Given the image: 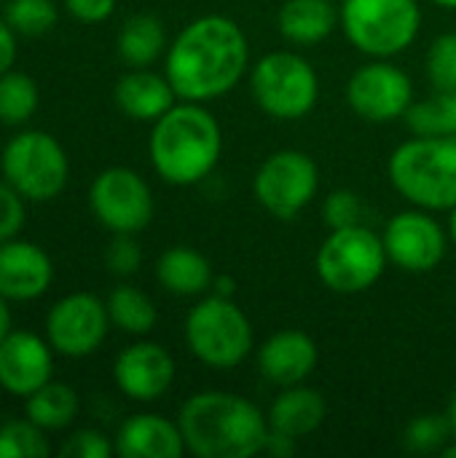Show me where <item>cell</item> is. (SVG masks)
<instances>
[{
    "instance_id": "8d00e7d4",
    "label": "cell",
    "mask_w": 456,
    "mask_h": 458,
    "mask_svg": "<svg viewBox=\"0 0 456 458\" xmlns=\"http://www.w3.org/2000/svg\"><path fill=\"white\" fill-rule=\"evenodd\" d=\"M65 8L73 19L83 24H99L113 16L116 0H65Z\"/></svg>"
},
{
    "instance_id": "ba28073f",
    "label": "cell",
    "mask_w": 456,
    "mask_h": 458,
    "mask_svg": "<svg viewBox=\"0 0 456 458\" xmlns=\"http://www.w3.org/2000/svg\"><path fill=\"white\" fill-rule=\"evenodd\" d=\"M250 94L255 105L277 121H301L320 97L314 64L296 51H269L250 70Z\"/></svg>"
},
{
    "instance_id": "e575fe53",
    "label": "cell",
    "mask_w": 456,
    "mask_h": 458,
    "mask_svg": "<svg viewBox=\"0 0 456 458\" xmlns=\"http://www.w3.org/2000/svg\"><path fill=\"white\" fill-rule=\"evenodd\" d=\"M24 201L27 199L13 185L0 180V242L16 239L19 231L24 228V220H27Z\"/></svg>"
},
{
    "instance_id": "ee69618b",
    "label": "cell",
    "mask_w": 456,
    "mask_h": 458,
    "mask_svg": "<svg viewBox=\"0 0 456 458\" xmlns=\"http://www.w3.org/2000/svg\"><path fill=\"white\" fill-rule=\"evenodd\" d=\"M441 456H443V458H456V437L452 440V443H449V445H446V448H443V451H441Z\"/></svg>"
},
{
    "instance_id": "83f0119b",
    "label": "cell",
    "mask_w": 456,
    "mask_h": 458,
    "mask_svg": "<svg viewBox=\"0 0 456 458\" xmlns=\"http://www.w3.org/2000/svg\"><path fill=\"white\" fill-rule=\"evenodd\" d=\"M40 102L38 83L27 72L8 70L0 75V123L22 126L27 123Z\"/></svg>"
},
{
    "instance_id": "836d02e7",
    "label": "cell",
    "mask_w": 456,
    "mask_h": 458,
    "mask_svg": "<svg viewBox=\"0 0 456 458\" xmlns=\"http://www.w3.org/2000/svg\"><path fill=\"white\" fill-rule=\"evenodd\" d=\"M105 266L116 276H134L142 266V250L134 233H113V242L105 250Z\"/></svg>"
},
{
    "instance_id": "b9f144b4",
    "label": "cell",
    "mask_w": 456,
    "mask_h": 458,
    "mask_svg": "<svg viewBox=\"0 0 456 458\" xmlns=\"http://www.w3.org/2000/svg\"><path fill=\"white\" fill-rule=\"evenodd\" d=\"M446 416H449V424H452V432H454V437H456V392L452 394V403H449Z\"/></svg>"
},
{
    "instance_id": "7bdbcfd3",
    "label": "cell",
    "mask_w": 456,
    "mask_h": 458,
    "mask_svg": "<svg viewBox=\"0 0 456 458\" xmlns=\"http://www.w3.org/2000/svg\"><path fill=\"white\" fill-rule=\"evenodd\" d=\"M449 236H452V242L456 244V207L449 212Z\"/></svg>"
},
{
    "instance_id": "d6a6232c",
    "label": "cell",
    "mask_w": 456,
    "mask_h": 458,
    "mask_svg": "<svg viewBox=\"0 0 456 458\" xmlns=\"http://www.w3.org/2000/svg\"><path fill=\"white\" fill-rule=\"evenodd\" d=\"M363 199L355 191H333L325 196L323 201V220L331 231L336 228H349V225H360L363 223Z\"/></svg>"
},
{
    "instance_id": "7c38bea8",
    "label": "cell",
    "mask_w": 456,
    "mask_h": 458,
    "mask_svg": "<svg viewBox=\"0 0 456 458\" xmlns=\"http://www.w3.org/2000/svg\"><path fill=\"white\" fill-rule=\"evenodd\" d=\"M347 102L368 123H392L414 105V83L392 59H371L349 75Z\"/></svg>"
},
{
    "instance_id": "7a4b0ae2",
    "label": "cell",
    "mask_w": 456,
    "mask_h": 458,
    "mask_svg": "<svg viewBox=\"0 0 456 458\" xmlns=\"http://www.w3.org/2000/svg\"><path fill=\"white\" fill-rule=\"evenodd\" d=\"M177 424L185 451L196 458H253L269 440L266 413L247 397L220 389L191 394Z\"/></svg>"
},
{
    "instance_id": "bcb514c9",
    "label": "cell",
    "mask_w": 456,
    "mask_h": 458,
    "mask_svg": "<svg viewBox=\"0 0 456 458\" xmlns=\"http://www.w3.org/2000/svg\"><path fill=\"white\" fill-rule=\"evenodd\" d=\"M0 5H5V0H0Z\"/></svg>"
},
{
    "instance_id": "603a6c76",
    "label": "cell",
    "mask_w": 456,
    "mask_h": 458,
    "mask_svg": "<svg viewBox=\"0 0 456 458\" xmlns=\"http://www.w3.org/2000/svg\"><path fill=\"white\" fill-rule=\"evenodd\" d=\"M159 284L177 298H199L212 290V263L191 247H169L156 260Z\"/></svg>"
},
{
    "instance_id": "52a82bcc",
    "label": "cell",
    "mask_w": 456,
    "mask_h": 458,
    "mask_svg": "<svg viewBox=\"0 0 456 458\" xmlns=\"http://www.w3.org/2000/svg\"><path fill=\"white\" fill-rule=\"evenodd\" d=\"M387 263L384 239L363 223L331 231L314 255L320 282L339 295H360L371 290L384 276Z\"/></svg>"
},
{
    "instance_id": "f6af8a7d",
    "label": "cell",
    "mask_w": 456,
    "mask_h": 458,
    "mask_svg": "<svg viewBox=\"0 0 456 458\" xmlns=\"http://www.w3.org/2000/svg\"><path fill=\"white\" fill-rule=\"evenodd\" d=\"M438 8H446V11H456V0H433Z\"/></svg>"
},
{
    "instance_id": "7402d4cb",
    "label": "cell",
    "mask_w": 456,
    "mask_h": 458,
    "mask_svg": "<svg viewBox=\"0 0 456 458\" xmlns=\"http://www.w3.org/2000/svg\"><path fill=\"white\" fill-rule=\"evenodd\" d=\"M277 27L293 46H317L339 27V5L333 0H285Z\"/></svg>"
},
{
    "instance_id": "d6986e66",
    "label": "cell",
    "mask_w": 456,
    "mask_h": 458,
    "mask_svg": "<svg viewBox=\"0 0 456 458\" xmlns=\"http://www.w3.org/2000/svg\"><path fill=\"white\" fill-rule=\"evenodd\" d=\"M113 445L121 458H180L188 454L180 424L159 413L129 416L118 427Z\"/></svg>"
},
{
    "instance_id": "d590c367",
    "label": "cell",
    "mask_w": 456,
    "mask_h": 458,
    "mask_svg": "<svg viewBox=\"0 0 456 458\" xmlns=\"http://www.w3.org/2000/svg\"><path fill=\"white\" fill-rule=\"evenodd\" d=\"M59 454L65 458H110L116 454V445L99 429H78L65 440Z\"/></svg>"
},
{
    "instance_id": "277c9868",
    "label": "cell",
    "mask_w": 456,
    "mask_h": 458,
    "mask_svg": "<svg viewBox=\"0 0 456 458\" xmlns=\"http://www.w3.org/2000/svg\"><path fill=\"white\" fill-rule=\"evenodd\" d=\"M387 174L411 207L452 212L456 207V137L414 134L392 150Z\"/></svg>"
},
{
    "instance_id": "9a60e30c",
    "label": "cell",
    "mask_w": 456,
    "mask_h": 458,
    "mask_svg": "<svg viewBox=\"0 0 456 458\" xmlns=\"http://www.w3.org/2000/svg\"><path fill=\"white\" fill-rule=\"evenodd\" d=\"M177 376L172 354L153 341H137L126 346L113 362V381L124 397L132 403H156L161 400Z\"/></svg>"
},
{
    "instance_id": "f35d334b",
    "label": "cell",
    "mask_w": 456,
    "mask_h": 458,
    "mask_svg": "<svg viewBox=\"0 0 456 458\" xmlns=\"http://www.w3.org/2000/svg\"><path fill=\"white\" fill-rule=\"evenodd\" d=\"M296 448H298V440L296 437H288L282 432H271L269 429V440H266L263 454H269V456L274 458H290L296 454Z\"/></svg>"
},
{
    "instance_id": "60d3db41",
    "label": "cell",
    "mask_w": 456,
    "mask_h": 458,
    "mask_svg": "<svg viewBox=\"0 0 456 458\" xmlns=\"http://www.w3.org/2000/svg\"><path fill=\"white\" fill-rule=\"evenodd\" d=\"M11 330H13V325H11V309H8V301L0 295V341H3Z\"/></svg>"
},
{
    "instance_id": "2e32d148",
    "label": "cell",
    "mask_w": 456,
    "mask_h": 458,
    "mask_svg": "<svg viewBox=\"0 0 456 458\" xmlns=\"http://www.w3.org/2000/svg\"><path fill=\"white\" fill-rule=\"evenodd\" d=\"M51 373L54 349L48 341L27 330H11L0 341V386L8 394L27 400L51 381Z\"/></svg>"
},
{
    "instance_id": "e0dca14e",
    "label": "cell",
    "mask_w": 456,
    "mask_h": 458,
    "mask_svg": "<svg viewBox=\"0 0 456 458\" xmlns=\"http://www.w3.org/2000/svg\"><path fill=\"white\" fill-rule=\"evenodd\" d=\"M54 263L48 252L24 239L0 242V295L5 301H35L48 293Z\"/></svg>"
},
{
    "instance_id": "5b68a950",
    "label": "cell",
    "mask_w": 456,
    "mask_h": 458,
    "mask_svg": "<svg viewBox=\"0 0 456 458\" xmlns=\"http://www.w3.org/2000/svg\"><path fill=\"white\" fill-rule=\"evenodd\" d=\"M339 27L368 59H395L422 30L419 0H341Z\"/></svg>"
},
{
    "instance_id": "8992f818",
    "label": "cell",
    "mask_w": 456,
    "mask_h": 458,
    "mask_svg": "<svg viewBox=\"0 0 456 458\" xmlns=\"http://www.w3.org/2000/svg\"><path fill=\"white\" fill-rule=\"evenodd\" d=\"M188 352L212 370L239 368L255 346L253 325L234 298L207 295L188 314L183 325Z\"/></svg>"
},
{
    "instance_id": "ac0fdd59",
    "label": "cell",
    "mask_w": 456,
    "mask_h": 458,
    "mask_svg": "<svg viewBox=\"0 0 456 458\" xmlns=\"http://www.w3.org/2000/svg\"><path fill=\"white\" fill-rule=\"evenodd\" d=\"M317 360H320L317 344L312 341V335L296 327L277 330L258 349L261 376L280 389L304 384L314 373Z\"/></svg>"
},
{
    "instance_id": "f1b7e54d",
    "label": "cell",
    "mask_w": 456,
    "mask_h": 458,
    "mask_svg": "<svg viewBox=\"0 0 456 458\" xmlns=\"http://www.w3.org/2000/svg\"><path fill=\"white\" fill-rule=\"evenodd\" d=\"M3 19L11 24L16 35L40 38L54 30L59 11L54 0H5Z\"/></svg>"
},
{
    "instance_id": "6da1fadb",
    "label": "cell",
    "mask_w": 456,
    "mask_h": 458,
    "mask_svg": "<svg viewBox=\"0 0 456 458\" xmlns=\"http://www.w3.org/2000/svg\"><path fill=\"white\" fill-rule=\"evenodd\" d=\"M250 43L245 30L220 13L188 21L164 54V75L177 99L215 102L231 94L250 72Z\"/></svg>"
},
{
    "instance_id": "9c48e42d",
    "label": "cell",
    "mask_w": 456,
    "mask_h": 458,
    "mask_svg": "<svg viewBox=\"0 0 456 458\" xmlns=\"http://www.w3.org/2000/svg\"><path fill=\"white\" fill-rule=\"evenodd\" d=\"M0 172L27 201L43 204L56 199L70 177V161L62 142L43 129L13 134L0 156Z\"/></svg>"
},
{
    "instance_id": "8fae6325",
    "label": "cell",
    "mask_w": 456,
    "mask_h": 458,
    "mask_svg": "<svg viewBox=\"0 0 456 458\" xmlns=\"http://www.w3.org/2000/svg\"><path fill=\"white\" fill-rule=\"evenodd\" d=\"M89 207L110 233H140L151 225L156 212L148 180L129 166L99 172L89 188Z\"/></svg>"
},
{
    "instance_id": "4fadbf2b",
    "label": "cell",
    "mask_w": 456,
    "mask_h": 458,
    "mask_svg": "<svg viewBox=\"0 0 456 458\" xmlns=\"http://www.w3.org/2000/svg\"><path fill=\"white\" fill-rule=\"evenodd\" d=\"M108 303L91 293H70L59 298L46 314V341L67 360L91 357L110 330Z\"/></svg>"
},
{
    "instance_id": "74e56055",
    "label": "cell",
    "mask_w": 456,
    "mask_h": 458,
    "mask_svg": "<svg viewBox=\"0 0 456 458\" xmlns=\"http://www.w3.org/2000/svg\"><path fill=\"white\" fill-rule=\"evenodd\" d=\"M16 62V32L5 19H0V75L13 70Z\"/></svg>"
},
{
    "instance_id": "44dd1931",
    "label": "cell",
    "mask_w": 456,
    "mask_h": 458,
    "mask_svg": "<svg viewBox=\"0 0 456 458\" xmlns=\"http://www.w3.org/2000/svg\"><path fill=\"white\" fill-rule=\"evenodd\" d=\"M325 416H328L325 397L306 384L280 389V394L274 397V403L266 413L271 432H282L296 440L317 432L325 424Z\"/></svg>"
},
{
    "instance_id": "1f68e13d",
    "label": "cell",
    "mask_w": 456,
    "mask_h": 458,
    "mask_svg": "<svg viewBox=\"0 0 456 458\" xmlns=\"http://www.w3.org/2000/svg\"><path fill=\"white\" fill-rule=\"evenodd\" d=\"M425 72L435 91H456V32H443L433 40L425 56Z\"/></svg>"
},
{
    "instance_id": "3957f363",
    "label": "cell",
    "mask_w": 456,
    "mask_h": 458,
    "mask_svg": "<svg viewBox=\"0 0 456 458\" xmlns=\"http://www.w3.org/2000/svg\"><path fill=\"white\" fill-rule=\"evenodd\" d=\"M148 153L164 182L191 188L215 172L223 153V129L204 105L177 99L153 121Z\"/></svg>"
},
{
    "instance_id": "4dcf8cb0",
    "label": "cell",
    "mask_w": 456,
    "mask_h": 458,
    "mask_svg": "<svg viewBox=\"0 0 456 458\" xmlns=\"http://www.w3.org/2000/svg\"><path fill=\"white\" fill-rule=\"evenodd\" d=\"M452 440H454V432H452L449 416H441V413L417 416L403 432V445L411 454H441Z\"/></svg>"
},
{
    "instance_id": "ffe728a7",
    "label": "cell",
    "mask_w": 456,
    "mask_h": 458,
    "mask_svg": "<svg viewBox=\"0 0 456 458\" xmlns=\"http://www.w3.org/2000/svg\"><path fill=\"white\" fill-rule=\"evenodd\" d=\"M113 99L126 118L153 123L177 102V94L167 75H159L151 67H132L116 81Z\"/></svg>"
},
{
    "instance_id": "30bf717a",
    "label": "cell",
    "mask_w": 456,
    "mask_h": 458,
    "mask_svg": "<svg viewBox=\"0 0 456 458\" xmlns=\"http://www.w3.org/2000/svg\"><path fill=\"white\" fill-rule=\"evenodd\" d=\"M320 191V169L304 150L271 153L253 177L255 201L277 220H296Z\"/></svg>"
},
{
    "instance_id": "d4e9b609",
    "label": "cell",
    "mask_w": 456,
    "mask_h": 458,
    "mask_svg": "<svg viewBox=\"0 0 456 458\" xmlns=\"http://www.w3.org/2000/svg\"><path fill=\"white\" fill-rule=\"evenodd\" d=\"M78 411H81L78 392L70 384H62V381H48L24 400L27 419L35 427H40L43 432L67 429L75 421Z\"/></svg>"
},
{
    "instance_id": "cb8c5ba5",
    "label": "cell",
    "mask_w": 456,
    "mask_h": 458,
    "mask_svg": "<svg viewBox=\"0 0 456 458\" xmlns=\"http://www.w3.org/2000/svg\"><path fill=\"white\" fill-rule=\"evenodd\" d=\"M116 48H118V56L129 67H151L169 48L167 30H164L159 16H153V13H134V16H129L121 24Z\"/></svg>"
},
{
    "instance_id": "484cf974",
    "label": "cell",
    "mask_w": 456,
    "mask_h": 458,
    "mask_svg": "<svg viewBox=\"0 0 456 458\" xmlns=\"http://www.w3.org/2000/svg\"><path fill=\"white\" fill-rule=\"evenodd\" d=\"M108 314H110V322L124 330L126 335H137V338H145L156 322H159V311H156V303L140 290V287H132V284H118L110 295H108Z\"/></svg>"
},
{
    "instance_id": "f546056e",
    "label": "cell",
    "mask_w": 456,
    "mask_h": 458,
    "mask_svg": "<svg viewBox=\"0 0 456 458\" xmlns=\"http://www.w3.org/2000/svg\"><path fill=\"white\" fill-rule=\"evenodd\" d=\"M48 454L51 445L46 440V432L30 419L5 421L0 427V458H46Z\"/></svg>"
},
{
    "instance_id": "5bb4252c",
    "label": "cell",
    "mask_w": 456,
    "mask_h": 458,
    "mask_svg": "<svg viewBox=\"0 0 456 458\" xmlns=\"http://www.w3.org/2000/svg\"><path fill=\"white\" fill-rule=\"evenodd\" d=\"M384 250L392 266L409 274H430L435 271L449 247V233L435 220V212L411 207L390 217L382 231Z\"/></svg>"
},
{
    "instance_id": "4316f807",
    "label": "cell",
    "mask_w": 456,
    "mask_h": 458,
    "mask_svg": "<svg viewBox=\"0 0 456 458\" xmlns=\"http://www.w3.org/2000/svg\"><path fill=\"white\" fill-rule=\"evenodd\" d=\"M403 121L417 137H456V91H438L414 102Z\"/></svg>"
},
{
    "instance_id": "ab89813d",
    "label": "cell",
    "mask_w": 456,
    "mask_h": 458,
    "mask_svg": "<svg viewBox=\"0 0 456 458\" xmlns=\"http://www.w3.org/2000/svg\"><path fill=\"white\" fill-rule=\"evenodd\" d=\"M212 293H215V295H220V298H234V293H237V282H234V276H228V274H218V276L212 279Z\"/></svg>"
}]
</instances>
